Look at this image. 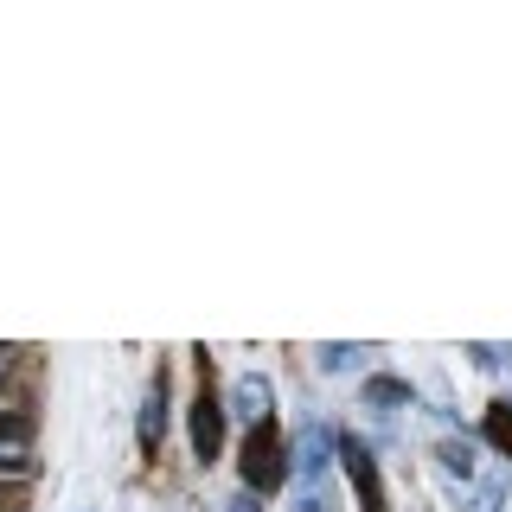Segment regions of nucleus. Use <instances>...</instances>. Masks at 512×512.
Returning a JSON list of instances; mask_svg holds the SVG:
<instances>
[{"label":"nucleus","mask_w":512,"mask_h":512,"mask_svg":"<svg viewBox=\"0 0 512 512\" xmlns=\"http://www.w3.org/2000/svg\"><path fill=\"white\" fill-rule=\"evenodd\" d=\"M237 416H244L250 429H263V423H276V410H269V378H237Z\"/></svg>","instance_id":"obj_6"},{"label":"nucleus","mask_w":512,"mask_h":512,"mask_svg":"<svg viewBox=\"0 0 512 512\" xmlns=\"http://www.w3.org/2000/svg\"><path fill=\"white\" fill-rule=\"evenodd\" d=\"M26 474H32L26 423H0V480H26Z\"/></svg>","instance_id":"obj_5"},{"label":"nucleus","mask_w":512,"mask_h":512,"mask_svg":"<svg viewBox=\"0 0 512 512\" xmlns=\"http://www.w3.org/2000/svg\"><path fill=\"white\" fill-rule=\"evenodd\" d=\"M0 378H7V359H0Z\"/></svg>","instance_id":"obj_13"},{"label":"nucleus","mask_w":512,"mask_h":512,"mask_svg":"<svg viewBox=\"0 0 512 512\" xmlns=\"http://www.w3.org/2000/svg\"><path fill=\"white\" fill-rule=\"evenodd\" d=\"M327 455H333V436H327V429H308V436H301V448H295V468L308 474V487H320V474H327Z\"/></svg>","instance_id":"obj_7"},{"label":"nucleus","mask_w":512,"mask_h":512,"mask_svg":"<svg viewBox=\"0 0 512 512\" xmlns=\"http://www.w3.org/2000/svg\"><path fill=\"white\" fill-rule=\"evenodd\" d=\"M295 512H327V487H301V506Z\"/></svg>","instance_id":"obj_12"},{"label":"nucleus","mask_w":512,"mask_h":512,"mask_svg":"<svg viewBox=\"0 0 512 512\" xmlns=\"http://www.w3.org/2000/svg\"><path fill=\"white\" fill-rule=\"evenodd\" d=\"M141 455H160V436H167V378L154 372V384H148V397H141Z\"/></svg>","instance_id":"obj_4"},{"label":"nucleus","mask_w":512,"mask_h":512,"mask_svg":"<svg viewBox=\"0 0 512 512\" xmlns=\"http://www.w3.org/2000/svg\"><path fill=\"white\" fill-rule=\"evenodd\" d=\"M487 436H493V448H506V455H512V404H493Z\"/></svg>","instance_id":"obj_10"},{"label":"nucleus","mask_w":512,"mask_h":512,"mask_svg":"<svg viewBox=\"0 0 512 512\" xmlns=\"http://www.w3.org/2000/svg\"><path fill=\"white\" fill-rule=\"evenodd\" d=\"M244 480H250L256 493L282 480V436H276V423L250 429V448H244Z\"/></svg>","instance_id":"obj_2"},{"label":"nucleus","mask_w":512,"mask_h":512,"mask_svg":"<svg viewBox=\"0 0 512 512\" xmlns=\"http://www.w3.org/2000/svg\"><path fill=\"white\" fill-rule=\"evenodd\" d=\"M352 359H365L359 346H320V372H352Z\"/></svg>","instance_id":"obj_11"},{"label":"nucleus","mask_w":512,"mask_h":512,"mask_svg":"<svg viewBox=\"0 0 512 512\" xmlns=\"http://www.w3.org/2000/svg\"><path fill=\"white\" fill-rule=\"evenodd\" d=\"M340 461H346L352 487L365 493V512H384V487H378V461H372V448H359V442H340Z\"/></svg>","instance_id":"obj_3"},{"label":"nucleus","mask_w":512,"mask_h":512,"mask_svg":"<svg viewBox=\"0 0 512 512\" xmlns=\"http://www.w3.org/2000/svg\"><path fill=\"white\" fill-rule=\"evenodd\" d=\"M436 461H442V474L474 480V448H468V442H442V448H436Z\"/></svg>","instance_id":"obj_8"},{"label":"nucleus","mask_w":512,"mask_h":512,"mask_svg":"<svg viewBox=\"0 0 512 512\" xmlns=\"http://www.w3.org/2000/svg\"><path fill=\"white\" fill-rule=\"evenodd\" d=\"M365 397H372V404H410V384H397V378H372V384H365Z\"/></svg>","instance_id":"obj_9"},{"label":"nucleus","mask_w":512,"mask_h":512,"mask_svg":"<svg viewBox=\"0 0 512 512\" xmlns=\"http://www.w3.org/2000/svg\"><path fill=\"white\" fill-rule=\"evenodd\" d=\"M224 448V404L212 397V372L199 378V397H192V455L199 461H218Z\"/></svg>","instance_id":"obj_1"}]
</instances>
